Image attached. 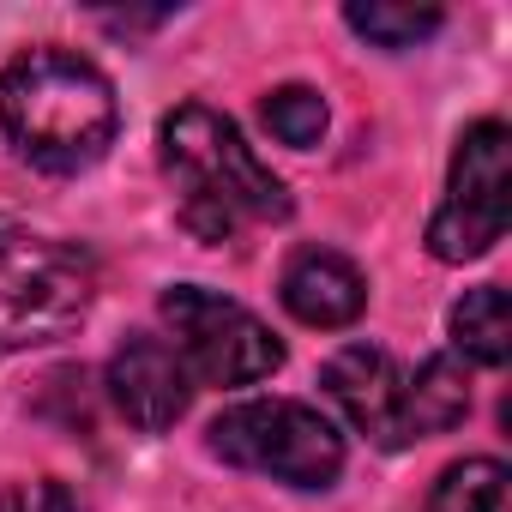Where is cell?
Returning a JSON list of instances; mask_svg holds the SVG:
<instances>
[{
    "instance_id": "3957f363",
    "label": "cell",
    "mask_w": 512,
    "mask_h": 512,
    "mask_svg": "<svg viewBox=\"0 0 512 512\" xmlns=\"http://www.w3.org/2000/svg\"><path fill=\"white\" fill-rule=\"evenodd\" d=\"M97 272L73 241L37 235L0 211V350H37L91 314Z\"/></svg>"
},
{
    "instance_id": "8fae6325",
    "label": "cell",
    "mask_w": 512,
    "mask_h": 512,
    "mask_svg": "<svg viewBox=\"0 0 512 512\" xmlns=\"http://www.w3.org/2000/svg\"><path fill=\"white\" fill-rule=\"evenodd\" d=\"M452 344H458V362L506 368V356H512V308H506L500 284H476V290L458 296V308H452Z\"/></svg>"
},
{
    "instance_id": "7a4b0ae2",
    "label": "cell",
    "mask_w": 512,
    "mask_h": 512,
    "mask_svg": "<svg viewBox=\"0 0 512 512\" xmlns=\"http://www.w3.org/2000/svg\"><path fill=\"white\" fill-rule=\"evenodd\" d=\"M163 169L181 181V217L199 241H229L235 223H284L290 187L253 157L241 127L205 103L163 115Z\"/></svg>"
},
{
    "instance_id": "8992f818",
    "label": "cell",
    "mask_w": 512,
    "mask_h": 512,
    "mask_svg": "<svg viewBox=\"0 0 512 512\" xmlns=\"http://www.w3.org/2000/svg\"><path fill=\"white\" fill-rule=\"evenodd\" d=\"M506 217H512V133L500 121H476L452 151V181L446 205L428 223V253L446 266L482 260L506 235Z\"/></svg>"
},
{
    "instance_id": "277c9868",
    "label": "cell",
    "mask_w": 512,
    "mask_h": 512,
    "mask_svg": "<svg viewBox=\"0 0 512 512\" xmlns=\"http://www.w3.org/2000/svg\"><path fill=\"white\" fill-rule=\"evenodd\" d=\"M211 452L235 470L290 488H332L344 470V434L296 398H247L211 422Z\"/></svg>"
},
{
    "instance_id": "ba28073f",
    "label": "cell",
    "mask_w": 512,
    "mask_h": 512,
    "mask_svg": "<svg viewBox=\"0 0 512 512\" xmlns=\"http://www.w3.org/2000/svg\"><path fill=\"white\" fill-rule=\"evenodd\" d=\"M109 398L115 410L145 428V434H163L187 416L193 404V386H187V368L175 356V344L151 338V332H133L115 356H109Z\"/></svg>"
},
{
    "instance_id": "4fadbf2b",
    "label": "cell",
    "mask_w": 512,
    "mask_h": 512,
    "mask_svg": "<svg viewBox=\"0 0 512 512\" xmlns=\"http://www.w3.org/2000/svg\"><path fill=\"white\" fill-rule=\"evenodd\" d=\"M344 25L356 37H368L374 49H416L446 19H440V7H386V0H368V7H344Z\"/></svg>"
},
{
    "instance_id": "30bf717a",
    "label": "cell",
    "mask_w": 512,
    "mask_h": 512,
    "mask_svg": "<svg viewBox=\"0 0 512 512\" xmlns=\"http://www.w3.org/2000/svg\"><path fill=\"white\" fill-rule=\"evenodd\" d=\"M470 416V368L458 356H428L416 374H404V422L410 440L452 434Z\"/></svg>"
},
{
    "instance_id": "5b68a950",
    "label": "cell",
    "mask_w": 512,
    "mask_h": 512,
    "mask_svg": "<svg viewBox=\"0 0 512 512\" xmlns=\"http://www.w3.org/2000/svg\"><path fill=\"white\" fill-rule=\"evenodd\" d=\"M157 308H163L181 368L199 374L205 386H253L284 368V344L272 338V326L205 284H175L163 290Z\"/></svg>"
},
{
    "instance_id": "9a60e30c",
    "label": "cell",
    "mask_w": 512,
    "mask_h": 512,
    "mask_svg": "<svg viewBox=\"0 0 512 512\" xmlns=\"http://www.w3.org/2000/svg\"><path fill=\"white\" fill-rule=\"evenodd\" d=\"M0 512H85L79 494L55 476H37V482H13L0 488Z\"/></svg>"
},
{
    "instance_id": "7c38bea8",
    "label": "cell",
    "mask_w": 512,
    "mask_h": 512,
    "mask_svg": "<svg viewBox=\"0 0 512 512\" xmlns=\"http://www.w3.org/2000/svg\"><path fill=\"white\" fill-rule=\"evenodd\" d=\"M428 512H512V470L500 458H458L440 470Z\"/></svg>"
},
{
    "instance_id": "52a82bcc",
    "label": "cell",
    "mask_w": 512,
    "mask_h": 512,
    "mask_svg": "<svg viewBox=\"0 0 512 512\" xmlns=\"http://www.w3.org/2000/svg\"><path fill=\"white\" fill-rule=\"evenodd\" d=\"M326 398L350 416L356 434H368L380 452L410 446V422H404V368L392 362V350L380 344H344L326 362Z\"/></svg>"
},
{
    "instance_id": "6da1fadb",
    "label": "cell",
    "mask_w": 512,
    "mask_h": 512,
    "mask_svg": "<svg viewBox=\"0 0 512 512\" xmlns=\"http://www.w3.org/2000/svg\"><path fill=\"white\" fill-rule=\"evenodd\" d=\"M121 127L115 85L79 49L43 43L7 61L0 73V133L43 175L91 169Z\"/></svg>"
},
{
    "instance_id": "9c48e42d",
    "label": "cell",
    "mask_w": 512,
    "mask_h": 512,
    "mask_svg": "<svg viewBox=\"0 0 512 512\" xmlns=\"http://www.w3.org/2000/svg\"><path fill=\"white\" fill-rule=\"evenodd\" d=\"M284 308L314 326V332H338V326H356L362 308H368V278L356 272V260L332 247H302L296 260L284 266V284H278Z\"/></svg>"
},
{
    "instance_id": "5bb4252c",
    "label": "cell",
    "mask_w": 512,
    "mask_h": 512,
    "mask_svg": "<svg viewBox=\"0 0 512 512\" xmlns=\"http://www.w3.org/2000/svg\"><path fill=\"white\" fill-rule=\"evenodd\" d=\"M260 115H266V127H272L284 145H296V151H314L320 133H326V103H320V91H308V85L272 91Z\"/></svg>"
}]
</instances>
